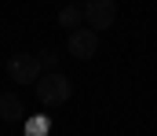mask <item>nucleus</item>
Listing matches in <instances>:
<instances>
[{
  "label": "nucleus",
  "instance_id": "obj_1",
  "mask_svg": "<svg viewBox=\"0 0 157 136\" xmlns=\"http://www.w3.org/2000/svg\"><path fill=\"white\" fill-rule=\"evenodd\" d=\"M37 99L44 107H59V103H66L70 96H73V85H70V77L66 74H59V70H44L37 77Z\"/></svg>",
  "mask_w": 157,
  "mask_h": 136
},
{
  "label": "nucleus",
  "instance_id": "obj_2",
  "mask_svg": "<svg viewBox=\"0 0 157 136\" xmlns=\"http://www.w3.org/2000/svg\"><path fill=\"white\" fill-rule=\"evenodd\" d=\"M4 74H7L15 85H37V77L44 74V63H40V55L18 52V55H11V59L4 63Z\"/></svg>",
  "mask_w": 157,
  "mask_h": 136
},
{
  "label": "nucleus",
  "instance_id": "obj_3",
  "mask_svg": "<svg viewBox=\"0 0 157 136\" xmlns=\"http://www.w3.org/2000/svg\"><path fill=\"white\" fill-rule=\"evenodd\" d=\"M117 22V0H84V26L88 30H110Z\"/></svg>",
  "mask_w": 157,
  "mask_h": 136
},
{
  "label": "nucleus",
  "instance_id": "obj_4",
  "mask_svg": "<svg viewBox=\"0 0 157 136\" xmlns=\"http://www.w3.org/2000/svg\"><path fill=\"white\" fill-rule=\"evenodd\" d=\"M66 52H70L73 59H95V52H99V33L88 30V26L70 30V37H66Z\"/></svg>",
  "mask_w": 157,
  "mask_h": 136
},
{
  "label": "nucleus",
  "instance_id": "obj_5",
  "mask_svg": "<svg viewBox=\"0 0 157 136\" xmlns=\"http://www.w3.org/2000/svg\"><path fill=\"white\" fill-rule=\"evenodd\" d=\"M26 118V103L18 92H0V122H22Z\"/></svg>",
  "mask_w": 157,
  "mask_h": 136
},
{
  "label": "nucleus",
  "instance_id": "obj_6",
  "mask_svg": "<svg viewBox=\"0 0 157 136\" xmlns=\"http://www.w3.org/2000/svg\"><path fill=\"white\" fill-rule=\"evenodd\" d=\"M59 26L80 30V26H84V4H66V7L59 11Z\"/></svg>",
  "mask_w": 157,
  "mask_h": 136
},
{
  "label": "nucleus",
  "instance_id": "obj_7",
  "mask_svg": "<svg viewBox=\"0 0 157 136\" xmlns=\"http://www.w3.org/2000/svg\"><path fill=\"white\" fill-rule=\"evenodd\" d=\"M26 136H48L51 133V118H44V114H33L29 122H26V129H22Z\"/></svg>",
  "mask_w": 157,
  "mask_h": 136
},
{
  "label": "nucleus",
  "instance_id": "obj_8",
  "mask_svg": "<svg viewBox=\"0 0 157 136\" xmlns=\"http://www.w3.org/2000/svg\"><path fill=\"white\" fill-rule=\"evenodd\" d=\"M40 63H44V66H55V52L44 48V52H40Z\"/></svg>",
  "mask_w": 157,
  "mask_h": 136
}]
</instances>
